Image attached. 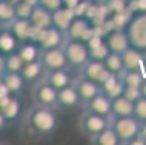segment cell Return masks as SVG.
<instances>
[{
	"label": "cell",
	"instance_id": "cell-4",
	"mask_svg": "<svg viewBox=\"0 0 146 145\" xmlns=\"http://www.w3.org/2000/svg\"><path fill=\"white\" fill-rule=\"evenodd\" d=\"M110 123H111V118L101 116V115L86 110L80 118V129L88 139H93L103 129H106Z\"/></svg>",
	"mask_w": 146,
	"mask_h": 145
},
{
	"label": "cell",
	"instance_id": "cell-9",
	"mask_svg": "<svg viewBox=\"0 0 146 145\" xmlns=\"http://www.w3.org/2000/svg\"><path fill=\"white\" fill-rule=\"evenodd\" d=\"M121 58L124 70H139V71L146 70V52L142 49L129 47L121 54Z\"/></svg>",
	"mask_w": 146,
	"mask_h": 145
},
{
	"label": "cell",
	"instance_id": "cell-18",
	"mask_svg": "<svg viewBox=\"0 0 146 145\" xmlns=\"http://www.w3.org/2000/svg\"><path fill=\"white\" fill-rule=\"evenodd\" d=\"M20 74H22L26 84L33 86V84H36L38 81L45 78L44 76L46 74V70H45L44 64L40 63V59H38V61H32V63L25 64L22 71H20Z\"/></svg>",
	"mask_w": 146,
	"mask_h": 145
},
{
	"label": "cell",
	"instance_id": "cell-25",
	"mask_svg": "<svg viewBox=\"0 0 146 145\" xmlns=\"http://www.w3.org/2000/svg\"><path fill=\"white\" fill-rule=\"evenodd\" d=\"M2 78H3V83H5V86L6 89L9 90V93L12 94H20L23 92L25 86H26V83L22 77V74L20 73H10V71H5L2 74Z\"/></svg>",
	"mask_w": 146,
	"mask_h": 145
},
{
	"label": "cell",
	"instance_id": "cell-5",
	"mask_svg": "<svg viewBox=\"0 0 146 145\" xmlns=\"http://www.w3.org/2000/svg\"><path fill=\"white\" fill-rule=\"evenodd\" d=\"M130 45L146 52V12L136 15L126 28Z\"/></svg>",
	"mask_w": 146,
	"mask_h": 145
},
{
	"label": "cell",
	"instance_id": "cell-2",
	"mask_svg": "<svg viewBox=\"0 0 146 145\" xmlns=\"http://www.w3.org/2000/svg\"><path fill=\"white\" fill-rule=\"evenodd\" d=\"M65 58L70 70H81L90 61V47L86 41L67 39L64 42Z\"/></svg>",
	"mask_w": 146,
	"mask_h": 145
},
{
	"label": "cell",
	"instance_id": "cell-32",
	"mask_svg": "<svg viewBox=\"0 0 146 145\" xmlns=\"http://www.w3.org/2000/svg\"><path fill=\"white\" fill-rule=\"evenodd\" d=\"M110 48L109 45L106 44V41H103V42L94 45L90 48V59H96V61H104L107 58V55L110 54Z\"/></svg>",
	"mask_w": 146,
	"mask_h": 145
},
{
	"label": "cell",
	"instance_id": "cell-38",
	"mask_svg": "<svg viewBox=\"0 0 146 145\" xmlns=\"http://www.w3.org/2000/svg\"><path fill=\"white\" fill-rule=\"evenodd\" d=\"M9 126V122H7V119L5 118V115L0 112V132H3V131H6V128Z\"/></svg>",
	"mask_w": 146,
	"mask_h": 145
},
{
	"label": "cell",
	"instance_id": "cell-30",
	"mask_svg": "<svg viewBox=\"0 0 146 145\" xmlns=\"http://www.w3.org/2000/svg\"><path fill=\"white\" fill-rule=\"evenodd\" d=\"M104 64H106V67L109 68V71H110L111 74L120 76V74L124 71L121 54H117V52H110V54L107 55V58L104 59Z\"/></svg>",
	"mask_w": 146,
	"mask_h": 145
},
{
	"label": "cell",
	"instance_id": "cell-33",
	"mask_svg": "<svg viewBox=\"0 0 146 145\" xmlns=\"http://www.w3.org/2000/svg\"><path fill=\"white\" fill-rule=\"evenodd\" d=\"M33 5L25 2V0H17L15 2V12H16V17L19 19H29L33 10Z\"/></svg>",
	"mask_w": 146,
	"mask_h": 145
},
{
	"label": "cell",
	"instance_id": "cell-27",
	"mask_svg": "<svg viewBox=\"0 0 146 145\" xmlns=\"http://www.w3.org/2000/svg\"><path fill=\"white\" fill-rule=\"evenodd\" d=\"M93 144L96 145H120V138L117 136L114 128L111 126V123L106 128V129H103L98 135H96L93 139Z\"/></svg>",
	"mask_w": 146,
	"mask_h": 145
},
{
	"label": "cell",
	"instance_id": "cell-39",
	"mask_svg": "<svg viewBox=\"0 0 146 145\" xmlns=\"http://www.w3.org/2000/svg\"><path fill=\"white\" fill-rule=\"evenodd\" d=\"M5 68H6V55L0 52V74L5 73Z\"/></svg>",
	"mask_w": 146,
	"mask_h": 145
},
{
	"label": "cell",
	"instance_id": "cell-15",
	"mask_svg": "<svg viewBox=\"0 0 146 145\" xmlns=\"http://www.w3.org/2000/svg\"><path fill=\"white\" fill-rule=\"evenodd\" d=\"M65 32L61 31L55 26H51L49 29H45L42 33V38L39 41V47L40 49H49V48H56V47H62L65 42Z\"/></svg>",
	"mask_w": 146,
	"mask_h": 145
},
{
	"label": "cell",
	"instance_id": "cell-12",
	"mask_svg": "<svg viewBox=\"0 0 146 145\" xmlns=\"http://www.w3.org/2000/svg\"><path fill=\"white\" fill-rule=\"evenodd\" d=\"M104 41L109 45L111 52H117V54H123L130 45V41L127 36L126 29H114L110 31L106 36H104Z\"/></svg>",
	"mask_w": 146,
	"mask_h": 145
},
{
	"label": "cell",
	"instance_id": "cell-36",
	"mask_svg": "<svg viewBox=\"0 0 146 145\" xmlns=\"http://www.w3.org/2000/svg\"><path fill=\"white\" fill-rule=\"evenodd\" d=\"M123 96L127 97L129 100H132V102L135 103L137 99L142 97V92H140V89H137V87H124Z\"/></svg>",
	"mask_w": 146,
	"mask_h": 145
},
{
	"label": "cell",
	"instance_id": "cell-13",
	"mask_svg": "<svg viewBox=\"0 0 146 145\" xmlns=\"http://www.w3.org/2000/svg\"><path fill=\"white\" fill-rule=\"evenodd\" d=\"M84 106H86V110H88V112L111 118V99L107 94H104L103 92L96 94Z\"/></svg>",
	"mask_w": 146,
	"mask_h": 145
},
{
	"label": "cell",
	"instance_id": "cell-16",
	"mask_svg": "<svg viewBox=\"0 0 146 145\" xmlns=\"http://www.w3.org/2000/svg\"><path fill=\"white\" fill-rule=\"evenodd\" d=\"M45 80L49 83V84L56 89H65L71 84H74V77L70 73V68H59V70H52V71H46L45 74Z\"/></svg>",
	"mask_w": 146,
	"mask_h": 145
},
{
	"label": "cell",
	"instance_id": "cell-28",
	"mask_svg": "<svg viewBox=\"0 0 146 145\" xmlns=\"http://www.w3.org/2000/svg\"><path fill=\"white\" fill-rule=\"evenodd\" d=\"M120 78L123 81L124 87H137L140 89L143 80L146 78L145 71H139V70H124L120 74Z\"/></svg>",
	"mask_w": 146,
	"mask_h": 145
},
{
	"label": "cell",
	"instance_id": "cell-29",
	"mask_svg": "<svg viewBox=\"0 0 146 145\" xmlns=\"http://www.w3.org/2000/svg\"><path fill=\"white\" fill-rule=\"evenodd\" d=\"M15 19V3L12 0H0V26H7Z\"/></svg>",
	"mask_w": 146,
	"mask_h": 145
},
{
	"label": "cell",
	"instance_id": "cell-31",
	"mask_svg": "<svg viewBox=\"0 0 146 145\" xmlns=\"http://www.w3.org/2000/svg\"><path fill=\"white\" fill-rule=\"evenodd\" d=\"M25 63L23 59L19 57L17 52H13V54H9L6 55V68L5 71H10V73H20L23 68Z\"/></svg>",
	"mask_w": 146,
	"mask_h": 145
},
{
	"label": "cell",
	"instance_id": "cell-14",
	"mask_svg": "<svg viewBox=\"0 0 146 145\" xmlns=\"http://www.w3.org/2000/svg\"><path fill=\"white\" fill-rule=\"evenodd\" d=\"M74 86L78 92V96H80V100L82 105H86L88 100H91L96 94H98L101 92V86L97 84V83L86 78V77H80L78 80L74 81Z\"/></svg>",
	"mask_w": 146,
	"mask_h": 145
},
{
	"label": "cell",
	"instance_id": "cell-1",
	"mask_svg": "<svg viewBox=\"0 0 146 145\" xmlns=\"http://www.w3.org/2000/svg\"><path fill=\"white\" fill-rule=\"evenodd\" d=\"M25 122L29 131L39 138H49L59 126V120L54 108L42 105H33L26 112Z\"/></svg>",
	"mask_w": 146,
	"mask_h": 145
},
{
	"label": "cell",
	"instance_id": "cell-34",
	"mask_svg": "<svg viewBox=\"0 0 146 145\" xmlns=\"http://www.w3.org/2000/svg\"><path fill=\"white\" fill-rule=\"evenodd\" d=\"M133 116L140 122V123H145L146 122V97H140L135 102V112H133Z\"/></svg>",
	"mask_w": 146,
	"mask_h": 145
},
{
	"label": "cell",
	"instance_id": "cell-41",
	"mask_svg": "<svg viewBox=\"0 0 146 145\" xmlns=\"http://www.w3.org/2000/svg\"><path fill=\"white\" fill-rule=\"evenodd\" d=\"M140 92H142V96H143V97H146V78L143 80L142 86H140Z\"/></svg>",
	"mask_w": 146,
	"mask_h": 145
},
{
	"label": "cell",
	"instance_id": "cell-22",
	"mask_svg": "<svg viewBox=\"0 0 146 145\" xmlns=\"http://www.w3.org/2000/svg\"><path fill=\"white\" fill-rule=\"evenodd\" d=\"M6 28H9L13 35L20 41V42H25V41H29L31 39V35H32V23L29 19H19L16 17L12 23H9Z\"/></svg>",
	"mask_w": 146,
	"mask_h": 145
},
{
	"label": "cell",
	"instance_id": "cell-6",
	"mask_svg": "<svg viewBox=\"0 0 146 145\" xmlns=\"http://www.w3.org/2000/svg\"><path fill=\"white\" fill-rule=\"evenodd\" d=\"M56 97H58V90L54 89L45 78H42L36 84H33L32 100L35 105L55 108L56 106Z\"/></svg>",
	"mask_w": 146,
	"mask_h": 145
},
{
	"label": "cell",
	"instance_id": "cell-11",
	"mask_svg": "<svg viewBox=\"0 0 146 145\" xmlns=\"http://www.w3.org/2000/svg\"><path fill=\"white\" fill-rule=\"evenodd\" d=\"M0 112L5 115L9 123L15 122L22 113V103H20L17 94L9 93L7 96L0 99Z\"/></svg>",
	"mask_w": 146,
	"mask_h": 145
},
{
	"label": "cell",
	"instance_id": "cell-3",
	"mask_svg": "<svg viewBox=\"0 0 146 145\" xmlns=\"http://www.w3.org/2000/svg\"><path fill=\"white\" fill-rule=\"evenodd\" d=\"M111 126L114 128L121 144L130 145L140 135L142 123L135 116H124V118H111Z\"/></svg>",
	"mask_w": 146,
	"mask_h": 145
},
{
	"label": "cell",
	"instance_id": "cell-37",
	"mask_svg": "<svg viewBox=\"0 0 146 145\" xmlns=\"http://www.w3.org/2000/svg\"><path fill=\"white\" fill-rule=\"evenodd\" d=\"M64 2V7H68V9H77L81 3H82V0H62Z\"/></svg>",
	"mask_w": 146,
	"mask_h": 145
},
{
	"label": "cell",
	"instance_id": "cell-40",
	"mask_svg": "<svg viewBox=\"0 0 146 145\" xmlns=\"http://www.w3.org/2000/svg\"><path fill=\"white\" fill-rule=\"evenodd\" d=\"M140 136L146 141V122L142 123V129H140Z\"/></svg>",
	"mask_w": 146,
	"mask_h": 145
},
{
	"label": "cell",
	"instance_id": "cell-23",
	"mask_svg": "<svg viewBox=\"0 0 146 145\" xmlns=\"http://www.w3.org/2000/svg\"><path fill=\"white\" fill-rule=\"evenodd\" d=\"M77 17V13L74 9H68V7H61L56 12L52 13V22L54 26L67 32V29L70 28V25L72 23V20Z\"/></svg>",
	"mask_w": 146,
	"mask_h": 145
},
{
	"label": "cell",
	"instance_id": "cell-20",
	"mask_svg": "<svg viewBox=\"0 0 146 145\" xmlns=\"http://www.w3.org/2000/svg\"><path fill=\"white\" fill-rule=\"evenodd\" d=\"M20 45V41L13 35V32L6 28V26H0V52L9 55L17 51Z\"/></svg>",
	"mask_w": 146,
	"mask_h": 145
},
{
	"label": "cell",
	"instance_id": "cell-17",
	"mask_svg": "<svg viewBox=\"0 0 146 145\" xmlns=\"http://www.w3.org/2000/svg\"><path fill=\"white\" fill-rule=\"evenodd\" d=\"M90 32H91V26L90 22L82 17V16H77L72 23L70 25V28L67 29V36L68 39H78V41H87L90 38Z\"/></svg>",
	"mask_w": 146,
	"mask_h": 145
},
{
	"label": "cell",
	"instance_id": "cell-19",
	"mask_svg": "<svg viewBox=\"0 0 146 145\" xmlns=\"http://www.w3.org/2000/svg\"><path fill=\"white\" fill-rule=\"evenodd\" d=\"M29 20H31L32 26L38 28V29H49L51 26H54L52 12H49L48 9H45L44 6H40V5H36L33 7Z\"/></svg>",
	"mask_w": 146,
	"mask_h": 145
},
{
	"label": "cell",
	"instance_id": "cell-42",
	"mask_svg": "<svg viewBox=\"0 0 146 145\" xmlns=\"http://www.w3.org/2000/svg\"><path fill=\"white\" fill-rule=\"evenodd\" d=\"M90 2H97V0H90Z\"/></svg>",
	"mask_w": 146,
	"mask_h": 145
},
{
	"label": "cell",
	"instance_id": "cell-8",
	"mask_svg": "<svg viewBox=\"0 0 146 145\" xmlns=\"http://www.w3.org/2000/svg\"><path fill=\"white\" fill-rule=\"evenodd\" d=\"M80 73H81L82 77L97 83L100 86L103 83H106L111 76V73L109 71L106 64H104V61H96V59H90L88 63L80 70Z\"/></svg>",
	"mask_w": 146,
	"mask_h": 145
},
{
	"label": "cell",
	"instance_id": "cell-10",
	"mask_svg": "<svg viewBox=\"0 0 146 145\" xmlns=\"http://www.w3.org/2000/svg\"><path fill=\"white\" fill-rule=\"evenodd\" d=\"M80 105H82L78 92L75 89L74 84L58 90V97H56V108L62 109V110H74L77 109Z\"/></svg>",
	"mask_w": 146,
	"mask_h": 145
},
{
	"label": "cell",
	"instance_id": "cell-26",
	"mask_svg": "<svg viewBox=\"0 0 146 145\" xmlns=\"http://www.w3.org/2000/svg\"><path fill=\"white\" fill-rule=\"evenodd\" d=\"M101 92L104 94H107L111 100L119 97V96H121L123 92H124V84H123L120 76L111 74L110 78L106 83H103V84H101Z\"/></svg>",
	"mask_w": 146,
	"mask_h": 145
},
{
	"label": "cell",
	"instance_id": "cell-7",
	"mask_svg": "<svg viewBox=\"0 0 146 145\" xmlns=\"http://www.w3.org/2000/svg\"><path fill=\"white\" fill-rule=\"evenodd\" d=\"M39 59H40V63L44 64V67H45L46 71L59 70V68H68L64 47H56V48L42 49Z\"/></svg>",
	"mask_w": 146,
	"mask_h": 145
},
{
	"label": "cell",
	"instance_id": "cell-35",
	"mask_svg": "<svg viewBox=\"0 0 146 145\" xmlns=\"http://www.w3.org/2000/svg\"><path fill=\"white\" fill-rule=\"evenodd\" d=\"M39 5L44 6L45 9H48L49 12H56L58 9L64 7V2L62 0H39Z\"/></svg>",
	"mask_w": 146,
	"mask_h": 145
},
{
	"label": "cell",
	"instance_id": "cell-24",
	"mask_svg": "<svg viewBox=\"0 0 146 145\" xmlns=\"http://www.w3.org/2000/svg\"><path fill=\"white\" fill-rule=\"evenodd\" d=\"M19 57L23 59V63L28 64V63H32V61H38L40 58V47L36 44V42H32V41H25V42H20L17 51Z\"/></svg>",
	"mask_w": 146,
	"mask_h": 145
},
{
	"label": "cell",
	"instance_id": "cell-21",
	"mask_svg": "<svg viewBox=\"0 0 146 145\" xmlns=\"http://www.w3.org/2000/svg\"><path fill=\"white\" fill-rule=\"evenodd\" d=\"M135 112V103L124 97L123 94L111 100V118H124V116H133Z\"/></svg>",
	"mask_w": 146,
	"mask_h": 145
}]
</instances>
